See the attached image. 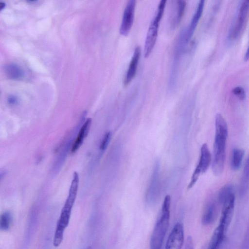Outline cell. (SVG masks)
Returning a JSON list of instances; mask_svg holds the SVG:
<instances>
[{"label":"cell","instance_id":"8992f818","mask_svg":"<svg viewBox=\"0 0 249 249\" xmlns=\"http://www.w3.org/2000/svg\"><path fill=\"white\" fill-rule=\"evenodd\" d=\"M160 165L157 161L153 170L150 183L148 188L146 199L149 204H153L156 201L159 196L160 190Z\"/></svg>","mask_w":249,"mask_h":249},{"label":"cell","instance_id":"7c38bea8","mask_svg":"<svg viewBox=\"0 0 249 249\" xmlns=\"http://www.w3.org/2000/svg\"><path fill=\"white\" fill-rule=\"evenodd\" d=\"M205 1L201 0L199 1L196 10L191 20L190 25L186 31L185 41L188 42L192 37L203 13Z\"/></svg>","mask_w":249,"mask_h":249},{"label":"cell","instance_id":"2e32d148","mask_svg":"<svg viewBox=\"0 0 249 249\" xmlns=\"http://www.w3.org/2000/svg\"><path fill=\"white\" fill-rule=\"evenodd\" d=\"M249 189V156L247 160L241 179L240 194L245 195Z\"/></svg>","mask_w":249,"mask_h":249},{"label":"cell","instance_id":"ffe728a7","mask_svg":"<svg viewBox=\"0 0 249 249\" xmlns=\"http://www.w3.org/2000/svg\"><path fill=\"white\" fill-rule=\"evenodd\" d=\"M12 215L9 211L4 212L0 216V228L2 231H8L11 226Z\"/></svg>","mask_w":249,"mask_h":249},{"label":"cell","instance_id":"7402d4cb","mask_svg":"<svg viewBox=\"0 0 249 249\" xmlns=\"http://www.w3.org/2000/svg\"><path fill=\"white\" fill-rule=\"evenodd\" d=\"M232 92L240 100H244L246 98V92L241 86L235 87L232 89Z\"/></svg>","mask_w":249,"mask_h":249},{"label":"cell","instance_id":"5b68a950","mask_svg":"<svg viewBox=\"0 0 249 249\" xmlns=\"http://www.w3.org/2000/svg\"><path fill=\"white\" fill-rule=\"evenodd\" d=\"M211 162V155L208 145L204 143L200 149V156L198 163L191 177V180L188 185V189L192 188L197 181L199 175L204 173L209 168Z\"/></svg>","mask_w":249,"mask_h":249},{"label":"cell","instance_id":"277c9868","mask_svg":"<svg viewBox=\"0 0 249 249\" xmlns=\"http://www.w3.org/2000/svg\"><path fill=\"white\" fill-rule=\"evenodd\" d=\"M249 12V0L242 1L238 8L237 16L232 24L229 34L228 39L233 41L238 38L244 30Z\"/></svg>","mask_w":249,"mask_h":249},{"label":"cell","instance_id":"603a6c76","mask_svg":"<svg viewBox=\"0 0 249 249\" xmlns=\"http://www.w3.org/2000/svg\"><path fill=\"white\" fill-rule=\"evenodd\" d=\"M111 137L110 132H106L100 144V149L101 151H104L107 147Z\"/></svg>","mask_w":249,"mask_h":249},{"label":"cell","instance_id":"cb8c5ba5","mask_svg":"<svg viewBox=\"0 0 249 249\" xmlns=\"http://www.w3.org/2000/svg\"><path fill=\"white\" fill-rule=\"evenodd\" d=\"M185 249H194L193 241L192 238L190 236L186 239Z\"/></svg>","mask_w":249,"mask_h":249},{"label":"cell","instance_id":"d4e9b609","mask_svg":"<svg viewBox=\"0 0 249 249\" xmlns=\"http://www.w3.org/2000/svg\"><path fill=\"white\" fill-rule=\"evenodd\" d=\"M17 102V100L15 97L11 96L8 98V102L10 104H14Z\"/></svg>","mask_w":249,"mask_h":249},{"label":"cell","instance_id":"9c48e42d","mask_svg":"<svg viewBox=\"0 0 249 249\" xmlns=\"http://www.w3.org/2000/svg\"><path fill=\"white\" fill-rule=\"evenodd\" d=\"M184 242L183 225L177 223L171 231L166 242L165 249H181Z\"/></svg>","mask_w":249,"mask_h":249},{"label":"cell","instance_id":"6da1fadb","mask_svg":"<svg viewBox=\"0 0 249 249\" xmlns=\"http://www.w3.org/2000/svg\"><path fill=\"white\" fill-rule=\"evenodd\" d=\"M215 136L213 148L212 171L215 176L222 174L226 159V145L228 135L227 122L217 113L215 119Z\"/></svg>","mask_w":249,"mask_h":249},{"label":"cell","instance_id":"5bb4252c","mask_svg":"<svg viewBox=\"0 0 249 249\" xmlns=\"http://www.w3.org/2000/svg\"><path fill=\"white\" fill-rule=\"evenodd\" d=\"M227 231L224 227L218 225L212 234L207 249H219Z\"/></svg>","mask_w":249,"mask_h":249},{"label":"cell","instance_id":"e0dca14e","mask_svg":"<svg viewBox=\"0 0 249 249\" xmlns=\"http://www.w3.org/2000/svg\"><path fill=\"white\" fill-rule=\"evenodd\" d=\"M245 151L241 148H234L233 149L231 167L234 170H237L241 166V163L244 156Z\"/></svg>","mask_w":249,"mask_h":249},{"label":"cell","instance_id":"30bf717a","mask_svg":"<svg viewBox=\"0 0 249 249\" xmlns=\"http://www.w3.org/2000/svg\"><path fill=\"white\" fill-rule=\"evenodd\" d=\"M235 197L234 194L222 205V209L219 225L228 230L233 215Z\"/></svg>","mask_w":249,"mask_h":249},{"label":"cell","instance_id":"44dd1931","mask_svg":"<svg viewBox=\"0 0 249 249\" xmlns=\"http://www.w3.org/2000/svg\"><path fill=\"white\" fill-rule=\"evenodd\" d=\"M177 2L176 14L174 18V23L176 24H178L180 22L184 14L186 6V1L185 0H179Z\"/></svg>","mask_w":249,"mask_h":249},{"label":"cell","instance_id":"7a4b0ae2","mask_svg":"<svg viewBox=\"0 0 249 249\" xmlns=\"http://www.w3.org/2000/svg\"><path fill=\"white\" fill-rule=\"evenodd\" d=\"M170 203V196L167 195L164 199L160 215L151 234L150 249L161 248L169 225Z\"/></svg>","mask_w":249,"mask_h":249},{"label":"cell","instance_id":"3957f363","mask_svg":"<svg viewBox=\"0 0 249 249\" xmlns=\"http://www.w3.org/2000/svg\"><path fill=\"white\" fill-rule=\"evenodd\" d=\"M166 0H161L149 26L144 46V54L148 56L151 52L158 33L160 22L163 14Z\"/></svg>","mask_w":249,"mask_h":249},{"label":"cell","instance_id":"ac0fdd59","mask_svg":"<svg viewBox=\"0 0 249 249\" xmlns=\"http://www.w3.org/2000/svg\"><path fill=\"white\" fill-rule=\"evenodd\" d=\"M233 186L231 184L225 185L220 190L218 200L219 202L222 204L226 200L230 197L233 194Z\"/></svg>","mask_w":249,"mask_h":249},{"label":"cell","instance_id":"8fae6325","mask_svg":"<svg viewBox=\"0 0 249 249\" xmlns=\"http://www.w3.org/2000/svg\"><path fill=\"white\" fill-rule=\"evenodd\" d=\"M141 50L139 46H137L134 51L127 72L124 76V83L127 85L133 78L136 71L141 55Z\"/></svg>","mask_w":249,"mask_h":249},{"label":"cell","instance_id":"83f0119b","mask_svg":"<svg viewBox=\"0 0 249 249\" xmlns=\"http://www.w3.org/2000/svg\"><path fill=\"white\" fill-rule=\"evenodd\" d=\"M91 249V248H90V247H88V248H86V249Z\"/></svg>","mask_w":249,"mask_h":249},{"label":"cell","instance_id":"ba28073f","mask_svg":"<svg viewBox=\"0 0 249 249\" xmlns=\"http://www.w3.org/2000/svg\"><path fill=\"white\" fill-rule=\"evenodd\" d=\"M136 3L135 0H129L125 5L120 27V33L122 35H127L131 28L134 20Z\"/></svg>","mask_w":249,"mask_h":249},{"label":"cell","instance_id":"52a82bcc","mask_svg":"<svg viewBox=\"0 0 249 249\" xmlns=\"http://www.w3.org/2000/svg\"><path fill=\"white\" fill-rule=\"evenodd\" d=\"M79 181L78 174L75 172L73 175L68 197L60 213L64 216L71 217V210L77 194Z\"/></svg>","mask_w":249,"mask_h":249},{"label":"cell","instance_id":"4fadbf2b","mask_svg":"<svg viewBox=\"0 0 249 249\" xmlns=\"http://www.w3.org/2000/svg\"><path fill=\"white\" fill-rule=\"evenodd\" d=\"M91 124V118H88L81 127L77 137L71 145V152H75L81 146L87 137Z\"/></svg>","mask_w":249,"mask_h":249},{"label":"cell","instance_id":"d6986e66","mask_svg":"<svg viewBox=\"0 0 249 249\" xmlns=\"http://www.w3.org/2000/svg\"><path fill=\"white\" fill-rule=\"evenodd\" d=\"M5 71L8 76L12 79H17L22 75L20 69L15 64H10L5 68Z\"/></svg>","mask_w":249,"mask_h":249},{"label":"cell","instance_id":"9a60e30c","mask_svg":"<svg viewBox=\"0 0 249 249\" xmlns=\"http://www.w3.org/2000/svg\"><path fill=\"white\" fill-rule=\"evenodd\" d=\"M217 217V211L214 204L208 203L205 207L202 216V223L205 226H208L213 223Z\"/></svg>","mask_w":249,"mask_h":249},{"label":"cell","instance_id":"4316f807","mask_svg":"<svg viewBox=\"0 0 249 249\" xmlns=\"http://www.w3.org/2000/svg\"><path fill=\"white\" fill-rule=\"evenodd\" d=\"M247 249H249V239L248 240V244H247Z\"/></svg>","mask_w":249,"mask_h":249},{"label":"cell","instance_id":"484cf974","mask_svg":"<svg viewBox=\"0 0 249 249\" xmlns=\"http://www.w3.org/2000/svg\"><path fill=\"white\" fill-rule=\"evenodd\" d=\"M244 60L245 61H248L249 60V45L247 48L246 53H245Z\"/></svg>","mask_w":249,"mask_h":249}]
</instances>
